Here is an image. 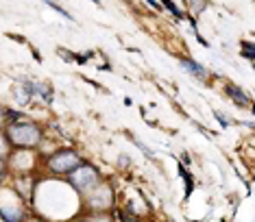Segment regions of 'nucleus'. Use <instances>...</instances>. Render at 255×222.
Wrapping results in <instances>:
<instances>
[{"mask_svg":"<svg viewBox=\"0 0 255 222\" xmlns=\"http://www.w3.org/2000/svg\"><path fill=\"white\" fill-rule=\"evenodd\" d=\"M7 139L15 148H33L42 139V131L33 122H13L7 128Z\"/></svg>","mask_w":255,"mask_h":222,"instance_id":"obj_1","label":"nucleus"},{"mask_svg":"<svg viewBox=\"0 0 255 222\" xmlns=\"http://www.w3.org/2000/svg\"><path fill=\"white\" fill-rule=\"evenodd\" d=\"M98 179H101L98 177V170L94 166H88V163H83L74 172H70V183L79 192H90L98 183Z\"/></svg>","mask_w":255,"mask_h":222,"instance_id":"obj_2","label":"nucleus"},{"mask_svg":"<svg viewBox=\"0 0 255 222\" xmlns=\"http://www.w3.org/2000/svg\"><path fill=\"white\" fill-rule=\"evenodd\" d=\"M48 166L53 172L59 174H70L81 166V157L74 150H59L48 159Z\"/></svg>","mask_w":255,"mask_h":222,"instance_id":"obj_3","label":"nucleus"},{"mask_svg":"<svg viewBox=\"0 0 255 222\" xmlns=\"http://www.w3.org/2000/svg\"><path fill=\"white\" fill-rule=\"evenodd\" d=\"M112 201L114 198H112V190L109 188H103V190H98L90 196V205L94 209H107L109 205H112Z\"/></svg>","mask_w":255,"mask_h":222,"instance_id":"obj_4","label":"nucleus"},{"mask_svg":"<svg viewBox=\"0 0 255 222\" xmlns=\"http://www.w3.org/2000/svg\"><path fill=\"white\" fill-rule=\"evenodd\" d=\"M0 216L4 222H22L20 209H11V207H0Z\"/></svg>","mask_w":255,"mask_h":222,"instance_id":"obj_5","label":"nucleus"},{"mask_svg":"<svg viewBox=\"0 0 255 222\" xmlns=\"http://www.w3.org/2000/svg\"><path fill=\"white\" fill-rule=\"evenodd\" d=\"M227 94L234 98L238 105H245V107H249V105H251V101H249V98L242 94V90H238V87H234V85H227Z\"/></svg>","mask_w":255,"mask_h":222,"instance_id":"obj_6","label":"nucleus"},{"mask_svg":"<svg viewBox=\"0 0 255 222\" xmlns=\"http://www.w3.org/2000/svg\"><path fill=\"white\" fill-rule=\"evenodd\" d=\"M181 66H183L185 70H190V72H192L194 77H199V79H205V77H207L205 68H201L199 63H194V61H181Z\"/></svg>","mask_w":255,"mask_h":222,"instance_id":"obj_7","label":"nucleus"},{"mask_svg":"<svg viewBox=\"0 0 255 222\" xmlns=\"http://www.w3.org/2000/svg\"><path fill=\"white\" fill-rule=\"evenodd\" d=\"M120 218H123V222H137V216L131 212H120Z\"/></svg>","mask_w":255,"mask_h":222,"instance_id":"obj_8","label":"nucleus"},{"mask_svg":"<svg viewBox=\"0 0 255 222\" xmlns=\"http://www.w3.org/2000/svg\"><path fill=\"white\" fill-rule=\"evenodd\" d=\"M245 52H247L249 59H253V48H251V44H245Z\"/></svg>","mask_w":255,"mask_h":222,"instance_id":"obj_9","label":"nucleus"},{"mask_svg":"<svg viewBox=\"0 0 255 222\" xmlns=\"http://www.w3.org/2000/svg\"><path fill=\"white\" fill-rule=\"evenodd\" d=\"M166 4H168V9H170V11H172V13H175L177 17H179V15H181V13H179V11H177V7H175V2H166Z\"/></svg>","mask_w":255,"mask_h":222,"instance_id":"obj_10","label":"nucleus"},{"mask_svg":"<svg viewBox=\"0 0 255 222\" xmlns=\"http://www.w3.org/2000/svg\"><path fill=\"white\" fill-rule=\"evenodd\" d=\"M0 177H4V159L0 157Z\"/></svg>","mask_w":255,"mask_h":222,"instance_id":"obj_11","label":"nucleus"},{"mask_svg":"<svg viewBox=\"0 0 255 222\" xmlns=\"http://www.w3.org/2000/svg\"><path fill=\"white\" fill-rule=\"evenodd\" d=\"M216 118H218V122H220V124H223V126L227 124V120H225V118H223V115H220V113H216Z\"/></svg>","mask_w":255,"mask_h":222,"instance_id":"obj_12","label":"nucleus"},{"mask_svg":"<svg viewBox=\"0 0 255 222\" xmlns=\"http://www.w3.org/2000/svg\"><path fill=\"white\" fill-rule=\"evenodd\" d=\"M2 122H4V111L0 109V126H2Z\"/></svg>","mask_w":255,"mask_h":222,"instance_id":"obj_13","label":"nucleus"},{"mask_svg":"<svg viewBox=\"0 0 255 222\" xmlns=\"http://www.w3.org/2000/svg\"><path fill=\"white\" fill-rule=\"evenodd\" d=\"M83 222H94V220H83Z\"/></svg>","mask_w":255,"mask_h":222,"instance_id":"obj_14","label":"nucleus"},{"mask_svg":"<svg viewBox=\"0 0 255 222\" xmlns=\"http://www.w3.org/2000/svg\"><path fill=\"white\" fill-rule=\"evenodd\" d=\"M0 181H2V177H0Z\"/></svg>","mask_w":255,"mask_h":222,"instance_id":"obj_15","label":"nucleus"}]
</instances>
